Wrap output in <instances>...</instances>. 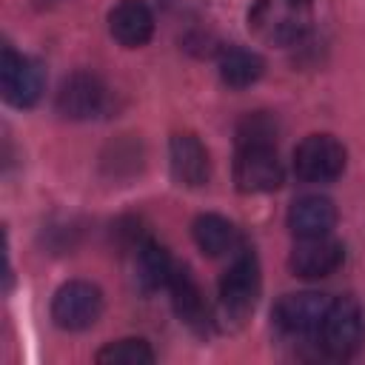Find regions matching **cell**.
Returning <instances> with one entry per match:
<instances>
[{"label": "cell", "instance_id": "cell-4", "mask_svg": "<svg viewBox=\"0 0 365 365\" xmlns=\"http://www.w3.org/2000/svg\"><path fill=\"white\" fill-rule=\"evenodd\" d=\"M345 145L331 134H308L294 148V174L302 182H331L345 171Z\"/></svg>", "mask_w": 365, "mask_h": 365}, {"label": "cell", "instance_id": "cell-3", "mask_svg": "<svg viewBox=\"0 0 365 365\" xmlns=\"http://www.w3.org/2000/svg\"><path fill=\"white\" fill-rule=\"evenodd\" d=\"M322 351L331 359H348L362 345V311L354 297H336L331 299L325 319L317 331Z\"/></svg>", "mask_w": 365, "mask_h": 365}, {"label": "cell", "instance_id": "cell-9", "mask_svg": "<svg viewBox=\"0 0 365 365\" xmlns=\"http://www.w3.org/2000/svg\"><path fill=\"white\" fill-rule=\"evenodd\" d=\"M331 299L325 294H317V291H299V294H285L277 299L271 317H274V325L282 331V334H291V336H308V334H317L322 319H325V311H328Z\"/></svg>", "mask_w": 365, "mask_h": 365}, {"label": "cell", "instance_id": "cell-18", "mask_svg": "<svg viewBox=\"0 0 365 365\" xmlns=\"http://www.w3.org/2000/svg\"><path fill=\"white\" fill-rule=\"evenodd\" d=\"M277 134H279V125H277L274 114H268V111L245 114L237 123V148H242V145H277Z\"/></svg>", "mask_w": 365, "mask_h": 365}, {"label": "cell", "instance_id": "cell-10", "mask_svg": "<svg viewBox=\"0 0 365 365\" xmlns=\"http://www.w3.org/2000/svg\"><path fill=\"white\" fill-rule=\"evenodd\" d=\"M342 259H345L342 242H336L331 234H322V237H297L288 265L302 279H322L331 277L342 265Z\"/></svg>", "mask_w": 365, "mask_h": 365}, {"label": "cell", "instance_id": "cell-5", "mask_svg": "<svg viewBox=\"0 0 365 365\" xmlns=\"http://www.w3.org/2000/svg\"><path fill=\"white\" fill-rule=\"evenodd\" d=\"M103 314V294L94 282L86 279H71L57 288L51 299V319L63 331H83L97 322Z\"/></svg>", "mask_w": 365, "mask_h": 365}, {"label": "cell", "instance_id": "cell-2", "mask_svg": "<svg viewBox=\"0 0 365 365\" xmlns=\"http://www.w3.org/2000/svg\"><path fill=\"white\" fill-rule=\"evenodd\" d=\"M259 297V262L251 248H240L220 279V311L231 322H242Z\"/></svg>", "mask_w": 365, "mask_h": 365}, {"label": "cell", "instance_id": "cell-6", "mask_svg": "<svg viewBox=\"0 0 365 365\" xmlns=\"http://www.w3.org/2000/svg\"><path fill=\"white\" fill-rule=\"evenodd\" d=\"M234 182L242 194H268L282 185L277 145H242L234 160Z\"/></svg>", "mask_w": 365, "mask_h": 365}, {"label": "cell", "instance_id": "cell-12", "mask_svg": "<svg viewBox=\"0 0 365 365\" xmlns=\"http://www.w3.org/2000/svg\"><path fill=\"white\" fill-rule=\"evenodd\" d=\"M128 254H131V277L140 291L168 288V279L177 265L171 262V257L163 245H157L151 237H143L128 248Z\"/></svg>", "mask_w": 365, "mask_h": 365}, {"label": "cell", "instance_id": "cell-13", "mask_svg": "<svg viewBox=\"0 0 365 365\" xmlns=\"http://www.w3.org/2000/svg\"><path fill=\"white\" fill-rule=\"evenodd\" d=\"M168 291H171V305H174L180 322H185L194 334H208L211 311H208L205 297L188 268H174V274L168 279Z\"/></svg>", "mask_w": 365, "mask_h": 365}, {"label": "cell", "instance_id": "cell-16", "mask_svg": "<svg viewBox=\"0 0 365 365\" xmlns=\"http://www.w3.org/2000/svg\"><path fill=\"white\" fill-rule=\"evenodd\" d=\"M194 242L202 254L208 257H234L242 248V237L237 231V225L220 214H200L191 225Z\"/></svg>", "mask_w": 365, "mask_h": 365}, {"label": "cell", "instance_id": "cell-15", "mask_svg": "<svg viewBox=\"0 0 365 365\" xmlns=\"http://www.w3.org/2000/svg\"><path fill=\"white\" fill-rule=\"evenodd\" d=\"M336 225V205L328 197L305 194L288 208V228L294 237H322Z\"/></svg>", "mask_w": 365, "mask_h": 365}, {"label": "cell", "instance_id": "cell-19", "mask_svg": "<svg viewBox=\"0 0 365 365\" xmlns=\"http://www.w3.org/2000/svg\"><path fill=\"white\" fill-rule=\"evenodd\" d=\"M97 362L103 365H151L154 351L145 339H117L97 351Z\"/></svg>", "mask_w": 365, "mask_h": 365}, {"label": "cell", "instance_id": "cell-11", "mask_svg": "<svg viewBox=\"0 0 365 365\" xmlns=\"http://www.w3.org/2000/svg\"><path fill=\"white\" fill-rule=\"evenodd\" d=\"M168 165L171 177L185 188H200L211 177V160L205 145L197 140V134H174L168 143Z\"/></svg>", "mask_w": 365, "mask_h": 365}, {"label": "cell", "instance_id": "cell-8", "mask_svg": "<svg viewBox=\"0 0 365 365\" xmlns=\"http://www.w3.org/2000/svg\"><path fill=\"white\" fill-rule=\"evenodd\" d=\"M108 108V88L91 71H74L57 91V111L68 120H91Z\"/></svg>", "mask_w": 365, "mask_h": 365}, {"label": "cell", "instance_id": "cell-1", "mask_svg": "<svg viewBox=\"0 0 365 365\" xmlns=\"http://www.w3.org/2000/svg\"><path fill=\"white\" fill-rule=\"evenodd\" d=\"M314 20L311 0H257L248 11V31L265 46H294Z\"/></svg>", "mask_w": 365, "mask_h": 365}, {"label": "cell", "instance_id": "cell-17", "mask_svg": "<svg viewBox=\"0 0 365 365\" xmlns=\"http://www.w3.org/2000/svg\"><path fill=\"white\" fill-rule=\"evenodd\" d=\"M217 68H220V80L228 86V88H248L254 86L262 71H265V63L257 51L251 48H240V46H228L220 51V60H217Z\"/></svg>", "mask_w": 365, "mask_h": 365}, {"label": "cell", "instance_id": "cell-14", "mask_svg": "<svg viewBox=\"0 0 365 365\" xmlns=\"http://www.w3.org/2000/svg\"><path fill=\"white\" fill-rule=\"evenodd\" d=\"M108 31L125 48H140L154 34V14L143 0H120L108 11Z\"/></svg>", "mask_w": 365, "mask_h": 365}, {"label": "cell", "instance_id": "cell-7", "mask_svg": "<svg viewBox=\"0 0 365 365\" xmlns=\"http://www.w3.org/2000/svg\"><path fill=\"white\" fill-rule=\"evenodd\" d=\"M0 91L14 108H31L43 94V68L14 48H3L0 57Z\"/></svg>", "mask_w": 365, "mask_h": 365}]
</instances>
